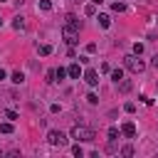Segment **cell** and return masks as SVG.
I'll return each mask as SVG.
<instances>
[{
  "label": "cell",
  "instance_id": "6da1fadb",
  "mask_svg": "<svg viewBox=\"0 0 158 158\" xmlns=\"http://www.w3.org/2000/svg\"><path fill=\"white\" fill-rule=\"evenodd\" d=\"M123 67L128 72H133V74H141L146 69V64H143V59H138V54H126L123 57Z\"/></svg>",
  "mask_w": 158,
  "mask_h": 158
},
{
  "label": "cell",
  "instance_id": "7a4b0ae2",
  "mask_svg": "<svg viewBox=\"0 0 158 158\" xmlns=\"http://www.w3.org/2000/svg\"><path fill=\"white\" fill-rule=\"evenodd\" d=\"M72 138H77V141H94V131L89 126H84V123H77L72 128Z\"/></svg>",
  "mask_w": 158,
  "mask_h": 158
},
{
  "label": "cell",
  "instance_id": "3957f363",
  "mask_svg": "<svg viewBox=\"0 0 158 158\" xmlns=\"http://www.w3.org/2000/svg\"><path fill=\"white\" fill-rule=\"evenodd\" d=\"M47 141H49L52 146H67V141H69V138H67V136H64L62 131H57V128H52V131L47 133Z\"/></svg>",
  "mask_w": 158,
  "mask_h": 158
},
{
  "label": "cell",
  "instance_id": "277c9868",
  "mask_svg": "<svg viewBox=\"0 0 158 158\" xmlns=\"http://www.w3.org/2000/svg\"><path fill=\"white\" fill-rule=\"evenodd\" d=\"M62 37H64V42H67L69 47L79 42V32H77V30H69V27H62Z\"/></svg>",
  "mask_w": 158,
  "mask_h": 158
},
{
  "label": "cell",
  "instance_id": "5b68a950",
  "mask_svg": "<svg viewBox=\"0 0 158 158\" xmlns=\"http://www.w3.org/2000/svg\"><path fill=\"white\" fill-rule=\"evenodd\" d=\"M81 77H84V81H86L89 86H96V84H99V72H96V69H84Z\"/></svg>",
  "mask_w": 158,
  "mask_h": 158
},
{
  "label": "cell",
  "instance_id": "8992f818",
  "mask_svg": "<svg viewBox=\"0 0 158 158\" xmlns=\"http://www.w3.org/2000/svg\"><path fill=\"white\" fill-rule=\"evenodd\" d=\"M64 27H69V30H77V32H79V30H81V22H79V17H77V15H67V17H64Z\"/></svg>",
  "mask_w": 158,
  "mask_h": 158
},
{
  "label": "cell",
  "instance_id": "52a82bcc",
  "mask_svg": "<svg viewBox=\"0 0 158 158\" xmlns=\"http://www.w3.org/2000/svg\"><path fill=\"white\" fill-rule=\"evenodd\" d=\"M126 138H133L136 136V126H133V121H126V123H121V128H118Z\"/></svg>",
  "mask_w": 158,
  "mask_h": 158
},
{
  "label": "cell",
  "instance_id": "ba28073f",
  "mask_svg": "<svg viewBox=\"0 0 158 158\" xmlns=\"http://www.w3.org/2000/svg\"><path fill=\"white\" fill-rule=\"evenodd\" d=\"M67 77H69V79H79V77H81V67H79L77 62H74V64H69V69H67Z\"/></svg>",
  "mask_w": 158,
  "mask_h": 158
},
{
  "label": "cell",
  "instance_id": "9c48e42d",
  "mask_svg": "<svg viewBox=\"0 0 158 158\" xmlns=\"http://www.w3.org/2000/svg\"><path fill=\"white\" fill-rule=\"evenodd\" d=\"M116 84H118V91H121V94H128V91L133 89V84H131V79H118Z\"/></svg>",
  "mask_w": 158,
  "mask_h": 158
},
{
  "label": "cell",
  "instance_id": "30bf717a",
  "mask_svg": "<svg viewBox=\"0 0 158 158\" xmlns=\"http://www.w3.org/2000/svg\"><path fill=\"white\" fill-rule=\"evenodd\" d=\"M96 20H99V25H101L104 30H109V27H111V17H109L106 12H99V17H96Z\"/></svg>",
  "mask_w": 158,
  "mask_h": 158
},
{
  "label": "cell",
  "instance_id": "8fae6325",
  "mask_svg": "<svg viewBox=\"0 0 158 158\" xmlns=\"http://www.w3.org/2000/svg\"><path fill=\"white\" fill-rule=\"evenodd\" d=\"M12 27H15V30H25V17H22V15H17V17L12 20Z\"/></svg>",
  "mask_w": 158,
  "mask_h": 158
},
{
  "label": "cell",
  "instance_id": "7c38bea8",
  "mask_svg": "<svg viewBox=\"0 0 158 158\" xmlns=\"http://www.w3.org/2000/svg\"><path fill=\"white\" fill-rule=\"evenodd\" d=\"M37 52H40L42 57H47V54H52V44H40V47H37Z\"/></svg>",
  "mask_w": 158,
  "mask_h": 158
},
{
  "label": "cell",
  "instance_id": "4fadbf2b",
  "mask_svg": "<svg viewBox=\"0 0 158 158\" xmlns=\"http://www.w3.org/2000/svg\"><path fill=\"white\" fill-rule=\"evenodd\" d=\"M10 79H12V84H22V81H25V74H22V72H12Z\"/></svg>",
  "mask_w": 158,
  "mask_h": 158
},
{
  "label": "cell",
  "instance_id": "5bb4252c",
  "mask_svg": "<svg viewBox=\"0 0 158 158\" xmlns=\"http://www.w3.org/2000/svg\"><path fill=\"white\" fill-rule=\"evenodd\" d=\"M15 128H12V121H5V123H0V133H12Z\"/></svg>",
  "mask_w": 158,
  "mask_h": 158
},
{
  "label": "cell",
  "instance_id": "9a60e30c",
  "mask_svg": "<svg viewBox=\"0 0 158 158\" xmlns=\"http://www.w3.org/2000/svg\"><path fill=\"white\" fill-rule=\"evenodd\" d=\"M84 15H89V17H94V15H96V5H94V2H89V5L84 7Z\"/></svg>",
  "mask_w": 158,
  "mask_h": 158
},
{
  "label": "cell",
  "instance_id": "2e32d148",
  "mask_svg": "<svg viewBox=\"0 0 158 158\" xmlns=\"http://www.w3.org/2000/svg\"><path fill=\"white\" fill-rule=\"evenodd\" d=\"M109 74H111V79H114V81H118V79H123V69H111Z\"/></svg>",
  "mask_w": 158,
  "mask_h": 158
},
{
  "label": "cell",
  "instance_id": "e0dca14e",
  "mask_svg": "<svg viewBox=\"0 0 158 158\" xmlns=\"http://www.w3.org/2000/svg\"><path fill=\"white\" fill-rule=\"evenodd\" d=\"M111 10H114V12H123V10H126V5L116 0V2H111Z\"/></svg>",
  "mask_w": 158,
  "mask_h": 158
},
{
  "label": "cell",
  "instance_id": "ac0fdd59",
  "mask_svg": "<svg viewBox=\"0 0 158 158\" xmlns=\"http://www.w3.org/2000/svg\"><path fill=\"white\" fill-rule=\"evenodd\" d=\"M5 118H7V121H17L20 116H17V111H12V109H7V111H5Z\"/></svg>",
  "mask_w": 158,
  "mask_h": 158
},
{
  "label": "cell",
  "instance_id": "d6986e66",
  "mask_svg": "<svg viewBox=\"0 0 158 158\" xmlns=\"http://www.w3.org/2000/svg\"><path fill=\"white\" fill-rule=\"evenodd\" d=\"M118 133H121V131H118L116 126H111V128H109V141H116V138H118Z\"/></svg>",
  "mask_w": 158,
  "mask_h": 158
},
{
  "label": "cell",
  "instance_id": "ffe728a7",
  "mask_svg": "<svg viewBox=\"0 0 158 158\" xmlns=\"http://www.w3.org/2000/svg\"><path fill=\"white\" fill-rule=\"evenodd\" d=\"M40 10L49 12V10H52V2H49V0H40Z\"/></svg>",
  "mask_w": 158,
  "mask_h": 158
},
{
  "label": "cell",
  "instance_id": "44dd1931",
  "mask_svg": "<svg viewBox=\"0 0 158 158\" xmlns=\"http://www.w3.org/2000/svg\"><path fill=\"white\" fill-rule=\"evenodd\" d=\"M123 111H126V114H133V111H136V104H133V101H126V104H123Z\"/></svg>",
  "mask_w": 158,
  "mask_h": 158
},
{
  "label": "cell",
  "instance_id": "7402d4cb",
  "mask_svg": "<svg viewBox=\"0 0 158 158\" xmlns=\"http://www.w3.org/2000/svg\"><path fill=\"white\" fill-rule=\"evenodd\" d=\"M86 101H89V104H99V96H96L94 91H89V94H86Z\"/></svg>",
  "mask_w": 158,
  "mask_h": 158
},
{
  "label": "cell",
  "instance_id": "603a6c76",
  "mask_svg": "<svg viewBox=\"0 0 158 158\" xmlns=\"http://www.w3.org/2000/svg\"><path fill=\"white\" fill-rule=\"evenodd\" d=\"M72 153H74V156H77V158H81V156H84V148H81V146H79V143H77V146H74V148H72Z\"/></svg>",
  "mask_w": 158,
  "mask_h": 158
},
{
  "label": "cell",
  "instance_id": "cb8c5ba5",
  "mask_svg": "<svg viewBox=\"0 0 158 158\" xmlns=\"http://www.w3.org/2000/svg\"><path fill=\"white\" fill-rule=\"evenodd\" d=\"M133 54H138V57L143 54V44H141V42H136V44H133Z\"/></svg>",
  "mask_w": 158,
  "mask_h": 158
},
{
  "label": "cell",
  "instance_id": "d4e9b609",
  "mask_svg": "<svg viewBox=\"0 0 158 158\" xmlns=\"http://www.w3.org/2000/svg\"><path fill=\"white\" fill-rule=\"evenodd\" d=\"M121 156H133V146H123L121 148Z\"/></svg>",
  "mask_w": 158,
  "mask_h": 158
},
{
  "label": "cell",
  "instance_id": "484cf974",
  "mask_svg": "<svg viewBox=\"0 0 158 158\" xmlns=\"http://www.w3.org/2000/svg\"><path fill=\"white\" fill-rule=\"evenodd\" d=\"M47 81H49V84H52V81H57V74H54V69H49V72H47Z\"/></svg>",
  "mask_w": 158,
  "mask_h": 158
},
{
  "label": "cell",
  "instance_id": "4316f807",
  "mask_svg": "<svg viewBox=\"0 0 158 158\" xmlns=\"http://www.w3.org/2000/svg\"><path fill=\"white\" fill-rule=\"evenodd\" d=\"M54 74H57V79H64V77H67V69L59 67V69H54Z\"/></svg>",
  "mask_w": 158,
  "mask_h": 158
},
{
  "label": "cell",
  "instance_id": "83f0119b",
  "mask_svg": "<svg viewBox=\"0 0 158 158\" xmlns=\"http://www.w3.org/2000/svg\"><path fill=\"white\" fill-rule=\"evenodd\" d=\"M86 52H89V54H91V52H96V44H94V42H89V44H86Z\"/></svg>",
  "mask_w": 158,
  "mask_h": 158
},
{
  "label": "cell",
  "instance_id": "f1b7e54d",
  "mask_svg": "<svg viewBox=\"0 0 158 158\" xmlns=\"http://www.w3.org/2000/svg\"><path fill=\"white\" fill-rule=\"evenodd\" d=\"M151 67H156V69H158V54H156V57L151 59Z\"/></svg>",
  "mask_w": 158,
  "mask_h": 158
},
{
  "label": "cell",
  "instance_id": "f546056e",
  "mask_svg": "<svg viewBox=\"0 0 158 158\" xmlns=\"http://www.w3.org/2000/svg\"><path fill=\"white\" fill-rule=\"evenodd\" d=\"M5 77H7V74H5V69H2V67H0V81H2V79H5Z\"/></svg>",
  "mask_w": 158,
  "mask_h": 158
},
{
  "label": "cell",
  "instance_id": "4dcf8cb0",
  "mask_svg": "<svg viewBox=\"0 0 158 158\" xmlns=\"http://www.w3.org/2000/svg\"><path fill=\"white\" fill-rule=\"evenodd\" d=\"M91 2H94V5H101V2H104V0H91Z\"/></svg>",
  "mask_w": 158,
  "mask_h": 158
},
{
  "label": "cell",
  "instance_id": "1f68e13d",
  "mask_svg": "<svg viewBox=\"0 0 158 158\" xmlns=\"http://www.w3.org/2000/svg\"><path fill=\"white\" fill-rule=\"evenodd\" d=\"M0 27H2V17H0Z\"/></svg>",
  "mask_w": 158,
  "mask_h": 158
},
{
  "label": "cell",
  "instance_id": "d6a6232c",
  "mask_svg": "<svg viewBox=\"0 0 158 158\" xmlns=\"http://www.w3.org/2000/svg\"><path fill=\"white\" fill-rule=\"evenodd\" d=\"M0 2H5V0H0Z\"/></svg>",
  "mask_w": 158,
  "mask_h": 158
}]
</instances>
